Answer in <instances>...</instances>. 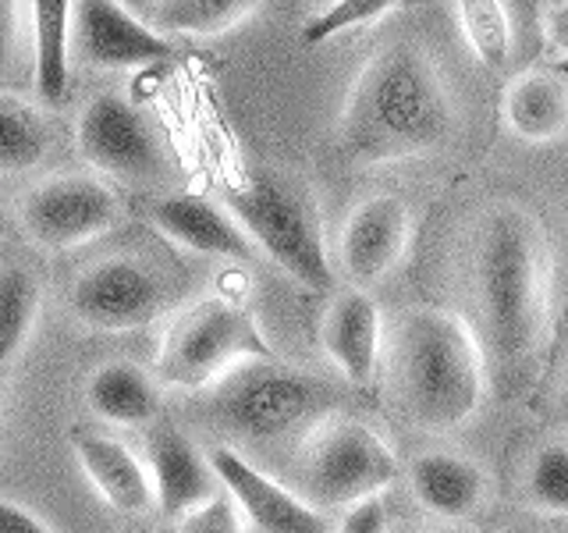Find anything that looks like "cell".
I'll return each instance as SVG.
<instances>
[{
	"instance_id": "cell-1",
	"label": "cell",
	"mask_w": 568,
	"mask_h": 533,
	"mask_svg": "<svg viewBox=\"0 0 568 533\" xmlns=\"http://www.w3.org/2000/svg\"><path fill=\"white\" fill-rule=\"evenodd\" d=\"M458 132V111L437 61L416 43H387L355 76L337 147L352 164H398L444 150Z\"/></svg>"
},
{
	"instance_id": "cell-2",
	"label": "cell",
	"mask_w": 568,
	"mask_h": 533,
	"mask_svg": "<svg viewBox=\"0 0 568 533\" xmlns=\"http://www.w3.org/2000/svg\"><path fill=\"white\" fill-rule=\"evenodd\" d=\"M390 388L419 431H455L487 395V363L473 328L452 310H405L390 328Z\"/></svg>"
},
{
	"instance_id": "cell-3",
	"label": "cell",
	"mask_w": 568,
	"mask_h": 533,
	"mask_svg": "<svg viewBox=\"0 0 568 533\" xmlns=\"http://www.w3.org/2000/svg\"><path fill=\"white\" fill-rule=\"evenodd\" d=\"M476 284L497 360L505 370L529 366L550 313V242L532 213L511 203L487 213Z\"/></svg>"
},
{
	"instance_id": "cell-4",
	"label": "cell",
	"mask_w": 568,
	"mask_h": 533,
	"mask_svg": "<svg viewBox=\"0 0 568 533\" xmlns=\"http://www.w3.org/2000/svg\"><path fill=\"white\" fill-rule=\"evenodd\" d=\"M334 409L337 391L327 381L281 366L274 355L248 360L206 388V420L217 431L253 444L310 434Z\"/></svg>"
},
{
	"instance_id": "cell-5",
	"label": "cell",
	"mask_w": 568,
	"mask_h": 533,
	"mask_svg": "<svg viewBox=\"0 0 568 533\" xmlns=\"http://www.w3.org/2000/svg\"><path fill=\"white\" fill-rule=\"evenodd\" d=\"M224 207L235 213L260 253L295 278L302 289H331L334 266L320 231V213L310 195L274 171H253L231 185Z\"/></svg>"
},
{
	"instance_id": "cell-6",
	"label": "cell",
	"mask_w": 568,
	"mask_h": 533,
	"mask_svg": "<svg viewBox=\"0 0 568 533\" xmlns=\"http://www.w3.org/2000/svg\"><path fill=\"white\" fill-rule=\"evenodd\" d=\"M266 355L271 345L256 316L224 295H210L171 320L156 352V378L182 391H206L235 366Z\"/></svg>"
},
{
	"instance_id": "cell-7",
	"label": "cell",
	"mask_w": 568,
	"mask_h": 533,
	"mask_svg": "<svg viewBox=\"0 0 568 533\" xmlns=\"http://www.w3.org/2000/svg\"><path fill=\"white\" fill-rule=\"evenodd\" d=\"M402 476L398 455L363 420L327 416L306 434L298 455V480L316 509H352L381 497Z\"/></svg>"
},
{
	"instance_id": "cell-8",
	"label": "cell",
	"mask_w": 568,
	"mask_h": 533,
	"mask_svg": "<svg viewBox=\"0 0 568 533\" xmlns=\"http://www.w3.org/2000/svg\"><path fill=\"white\" fill-rule=\"evenodd\" d=\"M121 218L114 189L93 174H61L36 185L22 203V224L43 249H79L106 235Z\"/></svg>"
},
{
	"instance_id": "cell-9",
	"label": "cell",
	"mask_w": 568,
	"mask_h": 533,
	"mask_svg": "<svg viewBox=\"0 0 568 533\" xmlns=\"http://www.w3.org/2000/svg\"><path fill=\"white\" fill-rule=\"evenodd\" d=\"M168 306V289L156 271L129 257L89 266L71 284V313L97 331H139Z\"/></svg>"
},
{
	"instance_id": "cell-10",
	"label": "cell",
	"mask_w": 568,
	"mask_h": 533,
	"mask_svg": "<svg viewBox=\"0 0 568 533\" xmlns=\"http://www.w3.org/2000/svg\"><path fill=\"white\" fill-rule=\"evenodd\" d=\"M79 153L89 168L114 178H156L164 171V150L142 111L121 93L93 97L79 114Z\"/></svg>"
},
{
	"instance_id": "cell-11",
	"label": "cell",
	"mask_w": 568,
	"mask_h": 533,
	"mask_svg": "<svg viewBox=\"0 0 568 533\" xmlns=\"http://www.w3.org/2000/svg\"><path fill=\"white\" fill-rule=\"evenodd\" d=\"M71 50L89 68L129 71L150 68L174 58V43L164 32L142 22L121 0H75V22H71Z\"/></svg>"
},
{
	"instance_id": "cell-12",
	"label": "cell",
	"mask_w": 568,
	"mask_h": 533,
	"mask_svg": "<svg viewBox=\"0 0 568 533\" xmlns=\"http://www.w3.org/2000/svg\"><path fill=\"white\" fill-rule=\"evenodd\" d=\"M213 473H217L221 487L231 494V502L253 523L260 533H327V515L302 494L277 484L274 476H266L256 462H248L242 452L221 449L210 452Z\"/></svg>"
},
{
	"instance_id": "cell-13",
	"label": "cell",
	"mask_w": 568,
	"mask_h": 533,
	"mask_svg": "<svg viewBox=\"0 0 568 533\" xmlns=\"http://www.w3.org/2000/svg\"><path fill=\"white\" fill-rule=\"evenodd\" d=\"M413 235V210L402 195H366L355 207L342 228V266L345 274L366 289L381 281L387 271H395L408 249Z\"/></svg>"
},
{
	"instance_id": "cell-14",
	"label": "cell",
	"mask_w": 568,
	"mask_h": 533,
	"mask_svg": "<svg viewBox=\"0 0 568 533\" xmlns=\"http://www.w3.org/2000/svg\"><path fill=\"white\" fill-rule=\"evenodd\" d=\"M153 228L178 249H189V253L200 257L235 260V263H253L263 257L235 213L206 200V195L178 192L160 200L153 207Z\"/></svg>"
},
{
	"instance_id": "cell-15",
	"label": "cell",
	"mask_w": 568,
	"mask_h": 533,
	"mask_svg": "<svg viewBox=\"0 0 568 533\" xmlns=\"http://www.w3.org/2000/svg\"><path fill=\"white\" fill-rule=\"evenodd\" d=\"M146 466L156 509L168 520H182L185 512L210 502L221 487L210 455H203L200 444L171 423H156L146 434Z\"/></svg>"
},
{
	"instance_id": "cell-16",
	"label": "cell",
	"mask_w": 568,
	"mask_h": 533,
	"mask_svg": "<svg viewBox=\"0 0 568 533\" xmlns=\"http://www.w3.org/2000/svg\"><path fill=\"white\" fill-rule=\"evenodd\" d=\"M320 338H324L331 363L345 373L348 384H369L377 378L384 352V316L369 292L348 289L337 295L324 316Z\"/></svg>"
},
{
	"instance_id": "cell-17",
	"label": "cell",
	"mask_w": 568,
	"mask_h": 533,
	"mask_svg": "<svg viewBox=\"0 0 568 533\" xmlns=\"http://www.w3.org/2000/svg\"><path fill=\"white\" fill-rule=\"evenodd\" d=\"M505 121L529 147H547L568 132V82L547 68L519 71L505 89Z\"/></svg>"
},
{
	"instance_id": "cell-18",
	"label": "cell",
	"mask_w": 568,
	"mask_h": 533,
	"mask_svg": "<svg viewBox=\"0 0 568 533\" xmlns=\"http://www.w3.org/2000/svg\"><path fill=\"white\" fill-rule=\"evenodd\" d=\"M416 502L437 520H466L487 497V476L473 459L455 452H426L408 466Z\"/></svg>"
},
{
	"instance_id": "cell-19",
	"label": "cell",
	"mask_w": 568,
	"mask_h": 533,
	"mask_svg": "<svg viewBox=\"0 0 568 533\" xmlns=\"http://www.w3.org/2000/svg\"><path fill=\"white\" fill-rule=\"evenodd\" d=\"M75 455H79V466L93 480V487L111 509L124 515H142L150 505H156L150 466H142L121 441L103 438V434H79Z\"/></svg>"
},
{
	"instance_id": "cell-20",
	"label": "cell",
	"mask_w": 568,
	"mask_h": 533,
	"mask_svg": "<svg viewBox=\"0 0 568 533\" xmlns=\"http://www.w3.org/2000/svg\"><path fill=\"white\" fill-rule=\"evenodd\" d=\"M32 4V79L43 107H61L68 97L71 22L75 0H29Z\"/></svg>"
},
{
	"instance_id": "cell-21",
	"label": "cell",
	"mask_w": 568,
	"mask_h": 533,
	"mask_svg": "<svg viewBox=\"0 0 568 533\" xmlns=\"http://www.w3.org/2000/svg\"><path fill=\"white\" fill-rule=\"evenodd\" d=\"M89 409L114 426H142L160 413V388L146 370L135 363H103L85 384Z\"/></svg>"
},
{
	"instance_id": "cell-22",
	"label": "cell",
	"mask_w": 568,
	"mask_h": 533,
	"mask_svg": "<svg viewBox=\"0 0 568 533\" xmlns=\"http://www.w3.org/2000/svg\"><path fill=\"white\" fill-rule=\"evenodd\" d=\"M50 153V129L36 107L0 93V174H26Z\"/></svg>"
},
{
	"instance_id": "cell-23",
	"label": "cell",
	"mask_w": 568,
	"mask_h": 533,
	"mask_svg": "<svg viewBox=\"0 0 568 533\" xmlns=\"http://www.w3.org/2000/svg\"><path fill=\"white\" fill-rule=\"evenodd\" d=\"M263 0H156L150 22L160 32L182 36H221L242 26Z\"/></svg>"
},
{
	"instance_id": "cell-24",
	"label": "cell",
	"mask_w": 568,
	"mask_h": 533,
	"mask_svg": "<svg viewBox=\"0 0 568 533\" xmlns=\"http://www.w3.org/2000/svg\"><path fill=\"white\" fill-rule=\"evenodd\" d=\"M40 316V284L26 266L0 271V370L26 349Z\"/></svg>"
},
{
	"instance_id": "cell-25",
	"label": "cell",
	"mask_w": 568,
	"mask_h": 533,
	"mask_svg": "<svg viewBox=\"0 0 568 533\" xmlns=\"http://www.w3.org/2000/svg\"><path fill=\"white\" fill-rule=\"evenodd\" d=\"M458 26L466 32V40L479 64L490 71H501L511 64V32L501 0H455Z\"/></svg>"
},
{
	"instance_id": "cell-26",
	"label": "cell",
	"mask_w": 568,
	"mask_h": 533,
	"mask_svg": "<svg viewBox=\"0 0 568 533\" xmlns=\"http://www.w3.org/2000/svg\"><path fill=\"white\" fill-rule=\"evenodd\" d=\"M529 497L540 512L568 515V444H544L529 466Z\"/></svg>"
},
{
	"instance_id": "cell-27",
	"label": "cell",
	"mask_w": 568,
	"mask_h": 533,
	"mask_svg": "<svg viewBox=\"0 0 568 533\" xmlns=\"http://www.w3.org/2000/svg\"><path fill=\"white\" fill-rule=\"evenodd\" d=\"M395 4H398V0H331L324 11L306 22V29H302V40H306L310 47L331 43L334 36L377 22V18H384Z\"/></svg>"
},
{
	"instance_id": "cell-28",
	"label": "cell",
	"mask_w": 568,
	"mask_h": 533,
	"mask_svg": "<svg viewBox=\"0 0 568 533\" xmlns=\"http://www.w3.org/2000/svg\"><path fill=\"white\" fill-rule=\"evenodd\" d=\"M501 8L511 32V64L526 71L547 47V0H501Z\"/></svg>"
},
{
	"instance_id": "cell-29",
	"label": "cell",
	"mask_w": 568,
	"mask_h": 533,
	"mask_svg": "<svg viewBox=\"0 0 568 533\" xmlns=\"http://www.w3.org/2000/svg\"><path fill=\"white\" fill-rule=\"evenodd\" d=\"M174 533H242V512L231 494H213L200 509L185 512Z\"/></svg>"
},
{
	"instance_id": "cell-30",
	"label": "cell",
	"mask_w": 568,
	"mask_h": 533,
	"mask_svg": "<svg viewBox=\"0 0 568 533\" xmlns=\"http://www.w3.org/2000/svg\"><path fill=\"white\" fill-rule=\"evenodd\" d=\"M22 47V0H0V71H8Z\"/></svg>"
},
{
	"instance_id": "cell-31",
	"label": "cell",
	"mask_w": 568,
	"mask_h": 533,
	"mask_svg": "<svg viewBox=\"0 0 568 533\" xmlns=\"http://www.w3.org/2000/svg\"><path fill=\"white\" fill-rule=\"evenodd\" d=\"M334 533H387V509L381 497H366V502L345 509V520L337 523Z\"/></svg>"
},
{
	"instance_id": "cell-32",
	"label": "cell",
	"mask_w": 568,
	"mask_h": 533,
	"mask_svg": "<svg viewBox=\"0 0 568 533\" xmlns=\"http://www.w3.org/2000/svg\"><path fill=\"white\" fill-rule=\"evenodd\" d=\"M0 533H53L40 515H32L29 509L0 497Z\"/></svg>"
},
{
	"instance_id": "cell-33",
	"label": "cell",
	"mask_w": 568,
	"mask_h": 533,
	"mask_svg": "<svg viewBox=\"0 0 568 533\" xmlns=\"http://www.w3.org/2000/svg\"><path fill=\"white\" fill-rule=\"evenodd\" d=\"M547 47L568 53V0L547 4Z\"/></svg>"
},
{
	"instance_id": "cell-34",
	"label": "cell",
	"mask_w": 568,
	"mask_h": 533,
	"mask_svg": "<svg viewBox=\"0 0 568 533\" xmlns=\"http://www.w3.org/2000/svg\"><path fill=\"white\" fill-rule=\"evenodd\" d=\"M413 533H476L473 526H462L455 520H448L444 526H423V530H413Z\"/></svg>"
},
{
	"instance_id": "cell-35",
	"label": "cell",
	"mask_w": 568,
	"mask_h": 533,
	"mask_svg": "<svg viewBox=\"0 0 568 533\" xmlns=\"http://www.w3.org/2000/svg\"><path fill=\"white\" fill-rule=\"evenodd\" d=\"M121 4H129L132 11H153V4H156V0H121Z\"/></svg>"
},
{
	"instance_id": "cell-36",
	"label": "cell",
	"mask_w": 568,
	"mask_h": 533,
	"mask_svg": "<svg viewBox=\"0 0 568 533\" xmlns=\"http://www.w3.org/2000/svg\"><path fill=\"white\" fill-rule=\"evenodd\" d=\"M505 533H537L532 526H511V530H505Z\"/></svg>"
},
{
	"instance_id": "cell-37",
	"label": "cell",
	"mask_w": 568,
	"mask_h": 533,
	"mask_svg": "<svg viewBox=\"0 0 568 533\" xmlns=\"http://www.w3.org/2000/svg\"><path fill=\"white\" fill-rule=\"evenodd\" d=\"M316 4H324V8H327V4H331V0H316Z\"/></svg>"
},
{
	"instance_id": "cell-38",
	"label": "cell",
	"mask_w": 568,
	"mask_h": 533,
	"mask_svg": "<svg viewBox=\"0 0 568 533\" xmlns=\"http://www.w3.org/2000/svg\"><path fill=\"white\" fill-rule=\"evenodd\" d=\"M0 228H4V213H0Z\"/></svg>"
},
{
	"instance_id": "cell-39",
	"label": "cell",
	"mask_w": 568,
	"mask_h": 533,
	"mask_svg": "<svg viewBox=\"0 0 568 533\" xmlns=\"http://www.w3.org/2000/svg\"><path fill=\"white\" fill-rule=\"evenodd\" d=\"M0 395H4V388H0Z\"/></svg>"
}]
</instances>
